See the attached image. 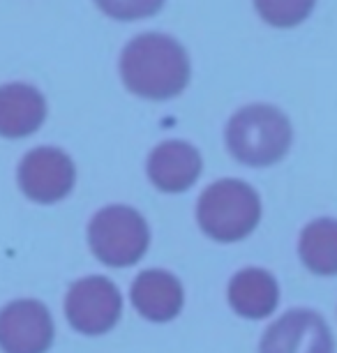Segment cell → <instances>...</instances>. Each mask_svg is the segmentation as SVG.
<instances>
[{
	"instance_id": "11",
	"label": "cell",
	"mask_w": 337,
	"mask_h": 353,
	"mask_svg": "<svg viewBox=\"0 0 337 353\" xmlns=\"http://www.w3.org/2000/svg\"><path fill=\"white\" fill-rule=\"evenodd\" d=\"M132 305L150 321H171L183 307V286L171 272L146 270L132 284Z\"/></svg>"
},
{
	"instance_id": "6",
	"label": "cell",
	"mask_w": 337,
	"mask_h": 353,
	"mask_svg": "<svg viewBox=\"0 0 337 353\" xmlns=\"http://www.w3.org/2000/svg\"><path fill=\"white\" fill-rule=\"evenodd\" d=\"M76 169L70 155L58 148H35L19 166V185L23 194L37 203H56L74 188Z\"/></svg>"
},
{
	"instance_id": "4",
	"label": "cell",
	"mask_w": 337,
	"mask_h": 353,
	"mask_svg": "<svg viewBox=\"0 0 337 353\" xmlns=\"http://www.w3.org/2000/svg\"><path fill=\"white\" fill-rule=\"evenodd\" d=\"M90 250L102 263L125 268L146 254L150 231L146 219L127 205H109L88 226Z\"/></svg>"
},
{
	"instance_id": "1",
	"label": "cell",
	"mask_w": 337,
	"mask_h": 353,
	"mask_svg": "<svg viewBox=\"0 0 337 353\" xmlns=\"http://www.w3.org/2000/svg\"><path fill=\"white\" fill-rule=\"evenodd\" d=\"M121 74L125 85L134 95L146 99H169L181 95L187 85L190 58L174 37L146 32L125 46Z\"/></svg>"
},
{
	"instance_id": "2",
	"label": "cell",
	"mask_w": 337,
	"mask_h": 353,
	"mask_svg": "<svg viewBox=\"0 0 337 353\" xmlns=\"http://www.w3.org/2000/svg\"><path fill=\"white\" fill-rule=\"evenodd\" d=\"M294 132L280 109L252 104L236 113L227 125V145L238 162L247 166H270L287 155Z\"/></svg>"
},
{
	"instance_id": "3",
	"label": "cell",
	"mask_w": 337,
	"mask_h": 353,
	"mask_svg": "<svg viewBox=\"0 0 337 353\" xmlns=\"http://www.w3.org/2000/svg\"><path fill=\"white\" fill-rule=\"evenodd\" d=\"M196 217L213 241H243L261 219L259 194L241 181H217L199 196Z\"/></svg>"
},
{
	"instance_id": "8",
	"label": "cell",
	"mask_w": 337,
	"mask_h": 353,
	"mask_svg": "<svg viewBox=\"0 0 337 353\" xmlns=\"http://www.w3.org/2000/svg\"><path fill=\"white\" fill-rule=\"evenodd\" d=\"M261 353H335L326 321L309 310H292L268 328Z\"/></svg>"
},
{
	"instance_id": "14",
	"label": "cell",
	"mask_w": 337,
	"mask_h": 353,
	"mask_svg": "<svg viewBox=\"0 0 337 353\" xmlns=\"http://www.w3.org/2000/svg\"><path fill=\"white\" fill-rule=\"evenodd\" d=\"M261 19L275 28H294L312 14L316 0H254Z\"/></svg>"
},
{
	"instance_id": "13",
	"label": "cell",
	"mask_w": 337,
	"mask_h": 353,
	"mask_svg": "<svg viewBox=\"0 0 337 353\" xmlns=\"http://www.w3.org/2000/svg\"><path fill=\"white\" fill-rule=\"evenodd\" d=\"M300 259L316 275H337V219H316L300 233Z\"/></svg>"
},
{
	"instance_id": "5",
	"label": "cell",
	"mask_w": 337,
	"mask_h": 353,
	"mask_svg": "<svg viewBox=\"0 0 337 353\" xmlns=\"http://www.w3.org/2000/svg\"><path fill=\"white\" fill-rule=\"evenodd\" d=\"M123 301L116 284L107 277H85L68 293L65 312L72 328L83 335L109 332L121 319Z\"/></svg>"
},
{
	"instance_id": "7",
	"label": "cell",
	"mask_w": 337,
	"mask_h": 353,
	"mask_svg": "<svg viewBox=\"0 0 337 353\" xmlns=\"http://www.w3.org/2000/svg\"><path fill=\"white\" fill-rule=\"evenodd\" d=\"M54 342V319L37 301H17L0 312V349L44 353Z\"/></svg>"
},
{
	"instance_id": "12",
	"label": "cell",
	"mask_w": 337,
	"mask_h": 353,
	"mask_svg": "<svg viewBox=\"0 0 337 353\" xmlns=\"http://www.w3.org/2000/svg\"><path fill=\"white\" fill-rule=\"evenodd\" d=\"M229 303L241 316L263 319L273 314L280 303V286L266 270H241L229 284Z\"/></svg>"
},
{
	"instance_id": "9",
	"label": "cell",
	"mask_w": 337,
	"mask_h": 353,
	"mask_svg": "<svg viewBox=\"0 0 337 353\" xmlns=\"http://www.w3.org/2000/svg\"><path fill=\"white\" fill-rule=\"evenodd\" d=\"M201 173V155L185 141H164L150 152L148 178L162 192H185Z\"/></svg>"
},
{
	"instance_id": "15",
	"label": "cell",
	"mask_w": 337,
	"mask_h": 353,
	"mask_svg": "<svg viewBox=\"0 0 337 353\" xmlns=\"http://www.w3.org/2000/svg\"><path fill=\"white\" fill-rule=\"evenodd\" d=\"M104 14L118 19V21H132V19H146L162 10L164 0H95Z\"/></svg>"
},
{
	"instance_id": "10",
	"label": "cell",
	"mask_w": 337,
	"mask_h": 353,
	"mask_svg": "<svg viewBox=\"0 0 337 353\" xmlns=\"http://www.w3.org/2000/svg\"><path fill=\"white\" fill-rule=\"evenodd\" d=\"M46 118L42 92L28 83H8L0 88V137L21 139L39 130Z\"/></svg>"
}]
</instances>
